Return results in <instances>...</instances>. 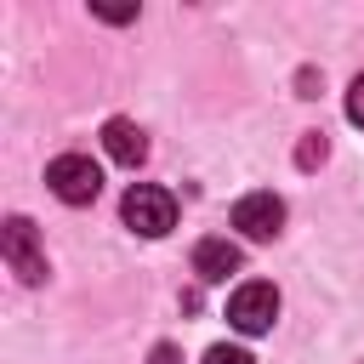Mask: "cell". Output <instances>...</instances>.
Masks as SVG:
<instances>
[{
  "label": "cell",
  "instance_id": "obj_9",
  "mask_svg": "<svg viewBox=\"0 0 364 364\" xmlns=\"http://www.w3.org/2000/svg\"><path fill=\"white\" fill-rule=\"evenodd\" d=\"M347 119H353V125H364V74L347 85Z\"/></svg>",
  "mask_w": 364,
  "mask_h": 364
},
{
  "label": "cell",
  "instance_id": "obj_1",
  "mask_svg": "<svg viewBox=\"0 0 364 364\" xmlns=\"http://www.w3.org/2000/svg\"><path fill=\"white\" fill-rule=\"evenodd\" d=\"M119 216H125L131 233L165 239V233L176 228V193H171V188H154V182H131L125 199H119Z\"/></svg>",
  "mask_w": 364,
  "mask_h": 364
},
{
  "label": "cell",
  "instance_id": "obj_10",
  "mask_svg": "<svg viewBox=\"0 0 364 364\" xmlns=\"http://www.w3.org/2000/svg\"><path fill=\"white\" fill-rule=\"evenodd\" d=\"M97 17H102V23H131L136 6H97Z\"/></svg>",
  "mask_w": 364,
  "mask_h": 364
},
{
  "label": "cell",
  "instance_id": "obj_3",
  "mask_svg": "<svg viewBox=\"0 0 364 364\" xmlns=\"http://www.w3.org/2000/svg\"><path fill=\"white\" fill-rule=\"evenodd\" d=\"M273 318H279V290H273L267 279H250V284H239V290L228 296V324H233L239 336H267Z\"/></svg>",
  "mask_w": 364,
  "mask_h": 364
},
{
  "label": "cell",
  "instance_id": "obj_5",
  "mask_svg": "<svg viewBox=\"0 0 364 364\" xmlns=\"http://www.w3.org/2000/svg\"><path fill=\"white\" fill-rule=\"evenodd\" d=\"M233 228L245 233V239H279V228H284V199L279 193H245L239 205H233Z\"/></svg>",
  "mask_w": 364,
  "mask_h": 364
},
{
  "label": "cell",
  "instance_id": "obj_4",
  "mask_svg": "<svg viewBox=\"0 0 364 364\" xmlns=\"http://www.w3.org/2000/svg\"><path fill=\"white\" fill-rule=\"evenodd\" d=\"M0 256L11 262V273L23 279V284H40L51 267H46V250H40V233H34V222L28 216H6V228H0Z\"/></svg>",
  "mask_w": 364,
  "mask_h": 364
},
{
  "label": "cell",
  "instance_id": "obj_2",
  "mask_svg": "<svg viewBox=\"0 0 364 364\" xmlns=\"http://www.w3.org/2000/svg\"><path fill=\"white\" fill-rule=\"evenodd\" d=\"M46 188H51L63 205H91V199L102 193V171H97V159H85V154H57V159L46 165Z\"/></svg>",
  "mask_w": 364,
  "mask_h": 364
},
{
  "label": "cell",
  "instance_id": "obj_11",
  "mask_svg": "<svg viewBox=\"0 0 364 364\" xmlns=\"http://www.w3.org/2000/svg\"><path fill=\"white\" fill-rule=\"evenodd\" d=\"M318 159H324V136H318V131H313V136H307V142H301V165H318Z\"/></svg>",
  "mask_w": 364,
  "mask_h": 364
},
{
  "label": "cell",
  "instance_id": "obj_7",
  "mask_svg": "<svg viewBox=\"0 0 364 364\" xmlns=\"http://www.w3.org/2000/svg\"><path fill=\"white\" fill-rule=\"evenodd\" d=\"M102 148H108V159H119V165H142V159H148V136H142L136 119H108V125H102Z\"/></svg>",
  "mask_w": 364,
  "mask_h": 364
},
{
  "label": "cell",
  "instance_id": "obj_12",
  "mask_svg": "<svg viewBox=\"0 0 364 364\" xmlns=\"http://www.w3.org/2000/svg\"><path fill=\"white\" fill-rule=\"evenodd\" d=\"M148 364H182V353H176V347H171V341H159V347H154V353H148Z\"/></svg>",
  "mask_w": 364,
  "mask_h": 364
},
{
  "label": "cell",
  "instance_id": "obj_8",
  "mask_svg": "<svg viewBox=\"0 0 364 364\" xmlns=\"http://www.w3.org/2000/svg\"><path fill=\"white\" fill-rule=\"evenodd\" d=\"M205 364H256V358H250L245 347H228V341H222V347H210V353H205Z\"/></svg>",
  "mask_w": 364,
  "mask_h": 364
},
{
  "label": "cell",
  "instance_id": "obj_6",
  "mask_svg": "<svg viewBox=\"0 0 364 364\" xmlns=\"http://www.w3.org/2000/svg\"><path fill=\"white\" fill-rule=\"evenodd\" d=\"M239 245L233 239H199L193 245V273L205 279V284H228V273H239Z\"/></svg>",
  "mask_w": 364,
  "mask_h": 364
}]
</instances>
